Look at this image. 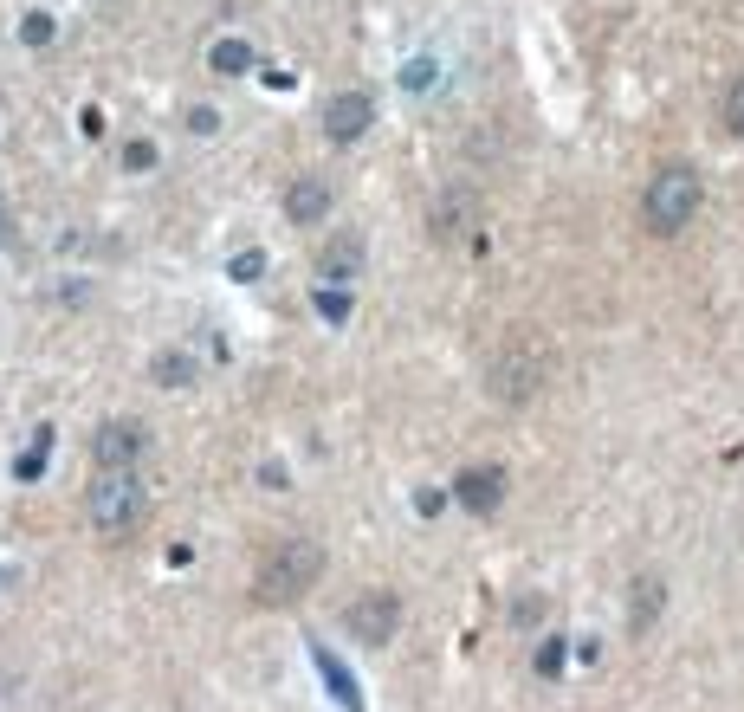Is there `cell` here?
<instances>
[{"label":"cell","mask_w":744,"mask_h":712,"mask_svg":"<svg viewBox=\"0 0 744 712\" xmlns=\"http://www.w3.org/2000/svg\"><path fill=\"white\" fill-rule=\"evenodd\" d=\"M259 266H266L259 253H240V259H233V279H259Z\"/></svg>","instance_id":"obj_18"},{"label":"cell","mask_w":744,"mask_h":712,"mask_svg":"<svg viewBox=\"0 0 744 712\" xmlns=\"http://www.w3.org/2000/svg\"><path fill=\"white\" fill-rule=\"evenodd\" d=\"M725 130H732V136H744V78H738L732 91H725Z\"/></svg>","instance_id":"obj_14"},{"label":"cell","mask_w":744,"mask_h":712,"mask_svg":"<svg viewBox=\"0 0 744 712\" xmlns=\"http://www.w3.org/2000/svg\"><path fill=\"white\" fill-rule=\"evenodd\" d=\"M143 454V428L136 421H104L98 428V441H91V460L110 473V467H130V460Z\"/></svg>","instance_id":"obj_7"},{"label":"cell","mask_w":744,"mask_h":712,"mask_svg":"<svg viewBox=\"0 0 744 712\" xmlns=\"http://www.w3.org/2000/svg\"><path fill=\"white\" fill-rule=\"evenodd\" d=\"M85 518H91V531H104V538H130V531H143V518H149L143 479H136L130 467H110L104 479H91Z\"/></svg>","instance_id":"obj_3"},{"label":"cell","mask_w":744,"mask_h":712,"mask_svg":"<svg viewBox=\"0 0 744 712\" xmlns=\"http://www.w3.org/2000/svg\"><path fill=\"white\" fill-rule=\"evenodd\" d=\"M699 201H706V182H699L693 162H660L647 195H641V221L654 227V234H680V227H693Z\"/></svg>","instance_id":"obj_2"},{"label":"cell","mask_w":744,"mask_h":712,"mask_svg":"<svg viewBox=\"0 0 744 712\" xmlns=\"http://www.w3.org/2000/svg\"><path fill=\"white\" fill-rule=\"evenodd\" d=\"M318 311L330 324H343V318H350V298H343V292H318Z\"/></svg>","instance_id":"obj_16"},{"label":"cell","mask_w":744,"mask_h":712,"mask_svg":"<svg viewBox=\"0 0 744 712\" xmlns=\"http://www.w3.org/2000/svg\"><path fill=\"white\" fill-rule=\"evenodd\" d=\"M563 667V641H544V648H537V674H557Z\"/></svg>","instance_id":"obj_17"},{"label":"cell","mask_w":744,"mask_h":712,"mask_svg":"<svg viewBox=\"0 0 744 712\" xmlns=\"http://www.w3.org/2000/svg\"><path fill=\"white\" fill-rule=\"evenodd\" d=\"M285 214H292V221H324V214H330V182H318V175L292 182V195H285Z\"/></svg>","instance_id":"obj_10"},{"label":"cell","mask_w":744,"mask_h":712,"mask_svg":"<svg viewBox=\"0 0 744 712\" xmlns=\"http://www.w3.org/2000/svg\"><path fill=\"white\" fill-rule=\"evenodd\" d=\"M343 628H350L356 641H369V648H382V641L402 628V596L395 590H363L350 609H343Z\"/></svg>","instance_id":"obj_5"},{"label":"cell","mask_w":744,"mask_h":712,"mask_svg":"<svg viewBox=\"0 0 744 712\" xmlns=\"http://www.w3.org/2000/svg\"><path fill=\"white\" fill-rule=\"evenodd\" d=\"M246 65H253V52H246L240 39H220V46H214V72H220V78H240Z\"/></svg>","instance_id":"obj_11"},{"label":"cell","mask_w":744,"mask_h":712,"mask_svg":"<svg viewBox=\"0 0 744 712\" xmlns=\"http://www.w3.org/2000/svg\"><path fill=\"white\" fill-rule=\"evenodd\" d=\"M363 253H369L363 234H337V240L318 253V272H324L330 285H343V279H356V272H363Z\"/></svg>","instance_id":"obj_9"},{"label":"cell","mask_w":744,"mask_h":712,"mask_svg":"<svg viewBox=\"0 0 744 712\" xmlns=\"http://www.w3.org/2000/svg\"><path fill=\"white\" fill-rule=\"evenodd\" d=\"M369 117H376L369 91H337V98L324 104V136L330 143H356V136L369 130Z\"/></svg>","instance_id":"obj_6"},{"label":"cell","mask_w":744,"mask_h":712,"mask_svg":"<svg viewBox=\"0 0 744 712\" xmlns=\"http://www.w3.org/2000/svg\"><path fill=\"white\" fill-rule=\"evenodd\" d=\"M453 499L466 505V512H499L505 499V467H466L453 479Z\"/></svg>","instance_id":"obj_8"},{"label":"cell","mask_w":744,"mask_h":712,"mask_svg":"<svg viewBox=\"0 0 744 712\" xmlns=\"http://www.w3.org/2000/svg\"><path fill=\"white\" fill-rule=\"evenodd\" d=\"M123 169H136V175L156 169V143H130V149H123Z\"/></svg>","instance_id":"obj_15"},{"label":"cell","mask_w":744,"mask_h":712,"mask_svg":"<svg viewBox=\"0 0 744 712\" xmlns=\"http://www.w3.org/2000/svg\"><path fill=\"white\" fill-rule=\"evenodd\" d=\"M156 382H169V389H182V382H195V363H188L182 350H169V356H162V363H156Z\"/></svg>","instance_id":"obj_13"},{"label":"cell","mask_w":744,"mask_h":712,"mask_svg":"<svg viewBox=\"0 0 744 712\" xmlns=\"http://www.w3.org/2000/svg\"><path fill=\"white\" fill-rule=\"evenodd\" d=\"M544 376H550V356L544 344H512V350H499L492 356V369H486V389L499 395V402H531L537 389H544Z\"/></svg>","instance_id":"obj_4"},{"label":"cell","mask_w":744,"mask_h":712,"mask_svg":"<svg viewBox=\"0 0 744 712\" xmlns=\"http://www.w3.org/2000/svg\"><path fill=\"white\" fill-rule=\"evenodd\" d=\"M660 602H667V590H660V577H641V583H635V628H647V622H654V609H660Z\"/></svg>","instance_id":"obj_12"},{"label":"cell","mask_w":744,"mask_h":712,"mask_svg":"<svg viewBox=\"0 0 744 712\" xmlns=\"http://www.w3.org/2000/svg\"><path fill=\"white\" fill-rule=\"evenodd\" d=\"M318 577H324V544L311 538V531H292V538H279L266 557H259L253 596L266 602V609H285V602H298Z\"/></svg>","instance_id":"obj_1"}]
</instances>
